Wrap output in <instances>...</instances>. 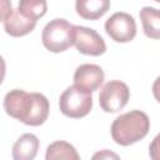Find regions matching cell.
Masks as SVG:
<instances>
[{
    "instance_id": "6da1fadb",
    "label": "cell",
    "mask_w": 160,
    "mask_h": 160,
    "mask_svg": "<svg viewBox=\"0 0 160 160\" xmlns=\"http://www.w3.org/2000/svg\"><path fill=\"white\" fill-rule=\"evenodd\" d=\"M8 115L30 126L45 122L49 115V100L40 92H26L20 89L10 90L4 98Z\"/></svg>"
},
{
    "instance_id": "7a4b0ae2",
    "label": "cell",
    "mask_w": 160,
    "mask_h": 160,
    "mask_svg": "<svg viewBox=\"0 0 160 160\" xmlns=\"http://www.w3.org/2000/svg\"><path fill=\"white\" fill-rule=\"evenodd\" d=\"M150 130V120L141 110H131L118 116L111 125L112 140L122 146H129L144 139Z\"/></svg>"
},
{
    "instance_id": "3957f363",
    "label": "cell",
    "mask_w": 160,
    "mask_h": 160,
    "mask_svg": "<svg viewBox=\"0 0 160 160\" xmlns=\"http://www.w3.org/2000/svg\"><path fill=\"white\" fill-rule=\"evenodd\" d=\"M75 26L65 19H54L42 30V45L51 52H62L74 44Z\"/></svg>"
},
{
    "instance_id": "277c9868",
    "label": "cell",
    "mask_w": 160,
    "mask_h": 160,
    "mask_svg": "<svg viewBox=\"0 0 160 160\" xmlns=\"http://www.w3.org/2000/svg\"><path fill=\"white\" fill-rule=\"evenodd\" d=\"M60 111L72 119H79L86 116L92 108V96L91 91L79 86H69L60 96L59 100Z\"/></svg>"
},
{
    "instance_id": "5b68a950",
    "label": "cell",
    "mask_w": 160,
    "mask_h": 160,
    "mask_svg": "<svg viewBox=\"0 0 160 160\" xmlns=\"http://www.w3.org/2000/svg\"><path fill=\"white\" fill-rule=\"evenodd\" d=\"M130 90L128 85L120 80L108 81L100 91L99 104L106 112H118L128 104Z\"/></svg>"
},
{
    "instance_id": "8992f818",
    "label": "cell",
    "mask_w": 160,
    "mask_h": 160,
    "mask_svg": "<svg viewBox=\"0 0 160 160\" xmlns=\"http://www.w3.org/2000/svg\"><path fill=\"white\" fill-rule=\"evenodd\" d=\"M105 31L116 42H129L136 35V24L128 12H115L105 22Z\"/></svg>"
},
{
    "instance_id": "52a82bcc",
    "label": "cell",
    "mask_w": 160,
    "mask_h": 160,
    "mask_svg": "<svg viewBox=\"0 0 160 160\" xmlns=\"http://www.w3.org/2000/svg\"><path fill=\"white\" fill-rule=\"evenodd\" d=\"M74 45L79 52L90 56H99L106 51L104 39L96 30L86 26H75Z\"/></svg>"
},
{
    "instance_id": "ba28073f",
    "label": "cell",
    "mask_w": 160,
    "mask_h": 160,
    "mask_svg": "<svg viewBox=\"0 0 160 160\" xmlns=\"http://www.w3.org/2000/svg\"><path fill=\"white\" fill-rule=\"evenodd\" d=\"M104 71L99 65L95 64H82L74 74V82L89 91H95L100 88L104 81Z\"/></svg>"
},
{
    "instance_id": "9c48e42d",
    "label": "cell",
    "mask_w": 160,
    "mask_h": 160,
    "mask_svg": "<svg viewBox=\"0 0 160 160\" xmlns=\"http://www.w3.org/2000/svg\"><path fill=\"white\" fill-rule=\"evenodd\" d=\"M2 22H4V29H5L6 34H9L10 36H14V38L26 35V34L31 32L36 26V21L24 16L19 11V9H16V10L12 9V11L2 20Z\"/></svg>"
},
{
    "instance_id": "30bf717a",
    "label": "cell",
    "mask_w": 160,
    "mask_h": 160,
    "mask_svg": "<svg viewBox=\"0 0 160 160\" xmlns=\"http://www.w3.org/2000/svg\"><path fill=\"white\" fill-rule=\"evenodd\" d=\"M39 150V139L34 134H22L12 145L15 160H32Z\"/></svg>"
},
{
    "instance_id": "8fae6325",
    "label": "cell",
    "mask_w": 160,
    "mask_h": 160,
    "mask_svg": "<svg viewBox=\"0 0 160 160\" xmlns=\"http://www.w3.org/2000/svg\"><path fill=\"white\" fill-rule=\"evenodd\" d=\"M76 12L86 20H96L110 9V0H76Z\"/></svg>"
},
{
    "instance_id": "7c38bea8",
    "label": "cell",
    "mask_w": 160,
    "mask_h": 160,
    "mask_svg": "<svg viewBox=\"0 0 160 160\" xmlns=\"http://www.w3.org/2000/svg\"><path fill=\"white\" fill-rule=\"evenodd\" d=\"M140 20L144 32L150 39H160V10L145 6L140 10Z\"/></svg>"
},
{
    "instance_id": "4fadbf2b",
    "label": "cell",
    "mask_w": 160,
    "mask_h": 160,
    "mask_svg": "<svg viewBox=\"0 0 160 160\" xmlns=\"http://www.w3.org/2000/svg\"><path fill=\"white\" fill-rule=\"evenodd\" d=\"M45 159L46 160H59V159L79 160L80 155L78 154L76 149L71 144L59 140V141H55L48 146Z\"/></svg>"
},
{
    "instance_id": "5bb4252c",
    "label": "cell",
    "mask_w": 160,
    "mask_h": 160,
    "mask_svg": "<svg viewBox=\"0 0 160 160\" xmlns=\"http://www.w3.org/2000/svg\"><path fill=\"white\" fill-rule=\"evenodd\" d=\"M18 9L24 16L38 21L46 14L48 4L46 0H19Z\"/></svg>"
},
{
    "instance_id": "9a60e30c",
    "label": "cell",
    "mask_w": 160,
    "mask_h": 160,
    "mask_svg": "<svg viewBox=\"0 0 160 160\" xmlns=\"http://www.w3.org/2000/svg\"><path fill=\"white\" fill-rule=\"evenodd\" d=\"M149 155L152 160H160V132L151 141L149 146Z\"/></svg>"
},
{
    "instance_id": "2e32d148",
    "label": "cell",
    "mask_w": 160,
    "mask_h": 160,
    "mask_svg": "<svg viewBox=\"0 0 160 160\" xmlns=\"http://www.w3.org/2000/svg\"><path fill=\"white\" fill-rule=\"evenodd\" d=\"M12 11L11 4L9 0H2V9H1V20H4L10 12Z\"/></svg>"
},
{
    "instance_id": "e0dca14e",
    "label": "cell",
    "mask_w": 160,
    "mask_h": 160,
    "mask_svg": "<svg viewBox=\"0 0 160 160\" xmlns=\"http://www.w3.org/2000/svg\"><path fill=\"white\" fill-rule=\"evenodd\" d=\"M152 94H154V98L160 102V76L156 78V80L152 84Z\"/></svg>"
},
{
    "instance_id": "ac0fdd59",
    "label": "cell",
    "mask_w": 160,
    "mask_h": 160,
    "mask_svg": "<svg viewBox=\"0 0 160 160\" xmlns=\"http://www.w3.org/2000/svg\"><path fill=\"white\" fill-rule=\"evenodd\" d=\"M92 158H94V159H98V158H100V159H104V158H115V159H118L119 156H118L116 154H114V152H109L108 150H104V151H101V152L95 154Z\"/></svg>"
},
{
    "instance_id": "d6986e66",
    "label": "cell",
    "mask_w": 160,
    "mask_h": 160,
    "mask_svg": "<svg viewBox=\"0 0 160 160\" xmlns=\"http://www.w3.org/2000/svg\"><path fill=\"white\" fill-rule=\"evenodd\" d=\"M154 1H158V2H160V0H154Z\"/></svg>"
}]
</instances>
